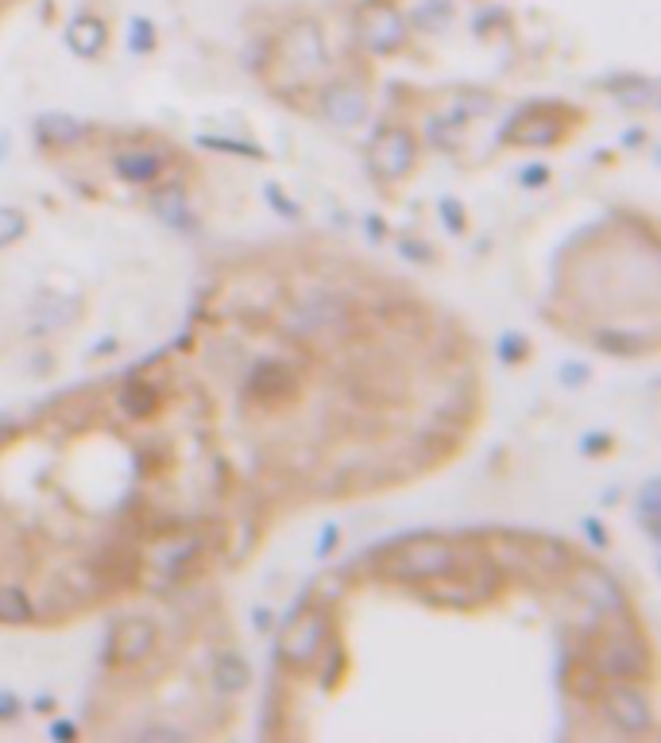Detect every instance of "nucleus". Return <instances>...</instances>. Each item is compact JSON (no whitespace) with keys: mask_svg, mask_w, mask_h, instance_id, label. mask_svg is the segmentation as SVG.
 <instances>
[{"mask_svg":"<svg viewBox=\"0 0 661 743\" xmlns=\"http://www.w3.org/2000/svg\"><path fill=\"white\" fill-rule=\"evenodd\" d=\"M457 570H460L457 550H453L449 542L433 539V535L402 542V547L383 562V577H390V582H407V585L453 577Z\"/></svg>","mask_w":661,"mask_h":743,"instance_id":"obj_1","label":"nucleus"},{"mask_svg":"<svg viewBox=\"0 0 661 743\" xmlns=\"http://www.w3.org/2000/svg\"><path fill=\"white\" fill-rule=\"evenodd\" d=\"M348 322V302L333 291H310L295 302L290 310H283L279 329L295 341H317L325 334H337Z\"/></svg>","mask_w":661,"mask_h":743,"instance_id":"obj_2","label":"nucleus"},{"mask_svg":"<svg viewBox=\"0 0 661 743\" xmlns=\"http://www.w3.org/2000/svg\"><path fill=\"white\" fill-rule=\"evenodd\" d=\"M596 674L603 682H642L650 674V650L646 643H638L635 635H608V639L596 647Z\"/></svg>","mask_w":661,"mask_h":743,"instance_id":"obj_3","label":"nucleus"},{"mask_svg":"<svg viewBox=\"0 0 661 743\" xmlns=\"http://www.w3.org/2000/svg\"><path fill=\"white\" fill-rule=\"evenodd\" d=\"M357 35L372 55H399L402 47H407L410 32L399 9H390V4H368L357 16Z\"/></svg>","mask_w":661,"mask_h":743,"instance_id":"obj_4","label":"nucleus"},{"mask_svg":"<svg viewBox=\"0 0 661 743\" xmlns=\"http://www.w3.org/2000/svg\"><path fill=\"white\" fill-rule=\"evenodd\" d=\"M279 62L290 70L295 77H310L325 67V39L322 27L314 20H298L283 32L279 39Z\"/></svg>","mask_w":661,"mask_h":743,"instance_id":"obj_5","label":"nucleus"},{"mask_svg":"<svg viewBox=\"0 0 661 743\" xmlns=\"http://www.w3.org/2000/svg\"><path fill=\"white\" fill-rule=\"evenodd\" d=\"M603 705V712H608V720L620 732L627 735H642L650 732V700H646V693L638 690V685L630 682H603V690L596 693Z\"/></svg>","mask_w":661,"mask_h":743,"instance_id":"obj_6","label":"nucleus"},{"mask_svg":"<svg viewBox=\"0 0 661 743\" xmlns=\"http://www.w3.org/2000/svg\"><path fill=\"white\" fill-rule=\"evenodd\" d=\"M325 635H329V615L325 612H310L302 620L290 615V627L283 635V662L295 670H310L317 658L325 655Z\"/></svg>","mask_w":661,"mask_h":743,"instance_id":"obj_7","label":"nucleus"},{"mask_svg":"<svg viewBox=\"0 0 661 743\" xmlns=\"http://www.w3.org/2000/svg\"><path fill=\"white\" fill-rule=\"evenodd\" d=\"M418 163V140L407 129H383L372 144V171L383 182H402Z\"/></svg>","mask_w":661,"mask_h":743,"instance_id":"obj_8","label":"nucleus"},{"mask_svg":"<svg viewBox=\"0 0 661 743\" xmlns=\"http://www.w3.org/2000/svg\"><path fill=\"white\" fill-rule=\"evenodd\" d=\"M573 589L577 597L585 600L592 612H600L603 620L608 615H627V592L620 589V582L603 573L600 565H577L573 570Z\"/></svg>","mask_w":661,"mask_h":743,"instance_id":"obj_9","label":"nucleus"},{"mask_svg":"<svg viewBox=\"0 0 661 743\" xmlns=\"http://www.w3.org/2000/svg\"><path fill=\"white\" fill-rule=\"evenodd\" d=\"M248 395L263 407H287L298 395V372L283 360H263L248 372Z\"/></svg>","mask_w":661,"mask_h":743,"instance_id":"obj_10","label":"nucleus"},{"mask_svg":"<svg viewBox=\"0 0 661 743\" xmlns=\"http://www.w3.org/2000/svg\"><path fill=\"white\" fill-rule=\"evenodd\" d=\"M568 132V124L561 120V109H526L522 117L510 124L507 132H503V140L507 144H518V147H553L561 144Z\"/></svg>","mask_w":661,"mask_h":743,"instance_id":"obj_11","label":"nucleus"},{"mask_svg":"<svg viewBox=\"0 0 661 743\" xmlns=\"http://www.w3.org/2000/svg\"><path fill=\"white\" fill-rule=\"evenodd\" d=\"M155 639H159V632H155L152 620H144V615H128V620H120V624L112 627L109 658L117 667H140V662L155 650Z\"/></svg>","mask_w":661,"mask_h":743,"instance_id":"obj_12","label":"nucleus"},{"mask_svg":"<svg viewBox=\"0 0 661 743\" xmlns=\"http://www.w3.org/2000/svg\"><path fill=\"white\" fill-rule=\"evenodd\" d=\"M322 117L337 129H357L368 117V94L360 86H348V82H333L322 89Z\"/></svg>","mask_w":661,"mask_h":743,"instance_id":"obj_13","label":"nucleus"},{"mask_svg":"<svg viewBox=\"0 0 661 743\" xmlns=\"http://www.w3.org/2000/svg\"><path fill=\"white\" fill-rule=\"evenodd\" d=\"M112 171H117L128 187H152V182H159L163 171H167V159H163L159 152H152V147H120V152L112 155Z\"/></svg>","mask_w":661,"mask_h":743,"instance_id":"obj_14","label":"nucleus"},{"mask_svg":"<svg viewBox=\"0 0 661 743\" xmlns=\"http://www.w3.org/2000/svg\"><path fill=\"white\" fill-rule=\"evenodd\" d=\"M105 44H109V27H105L101 16H94V12H82V16L70 20L67 47L77 55V59H101Z\"/></svg>","mask_w":661,"mask_h":743,"instance_id":"obj_15","label":"nucleus"},{"mask_svg":"<svg viewBox=\"0 0 661 743\" xmlns=\"http://www.w3.org/2000/svg\"><path fill=\"white\" fill-rule=\"evenodd\" d=\"M152 209L155 217H159L163 225H170V229H179V232H190L194 229V209H190V197L187 190L179 187V182H167V187H159L152 194Z\"/></svg>","mask_w":661,"mask_h":743,"instance_id":"obj_16","label":"nucleus"},{"mask_svg":"<svg viewBox=\"0 0 661 743\" xmlns=\"http://www.w3.org/2000/svg\"><path fill=\"white\" fill-rule=\"evenodd\" d=\"M35 136H39L43 147H74L89 136V129L77 117H70V112H43L35 120Z\"/></svg>","mask_w":661,"mask_h":743,"instance_id":"obj_17","label":"nucleus"},{"mask_svg":"<svg viewBox=\"0 0 661 743\" xmlns=\"http://www.w3.org/2000/svg\"><path fill=\"white\" fill-rule=\"evenodd\" d=\"M248 682H252V667H248V658L240 655V650L217 655V662H213V685H217L220 693H244Z\"/></svg>","mask_w":661,"mask_h":743,"instance_id":"obj_18","label":"nucleus"},{"mask_svg":"<svg viewBox=\"0 0 661 743\" xmlns=\"http://www.w3.org/2000/svg\"><path fill=\"white\" fill-rule=\"evenodd\" d=\"M635 523L658 542V535H661V480L658 477H646L642 488L635 492Z\"/></svg>","mask_w":661,"mask_h":743,"instance_id":"obj_19","label":"nucleus"},{"mask_svg":"<svg viewBox=\"0 0 661 743\" xmlns=\"http://www.w3.org/2000/svg\"><path fill=\"white\" fill-rule=\"evenodd\" d=\"M117 407L124 410L128 419H152L155 410H159V392L147 380H128L117 392Z\"/></svg>","mask_w":661,"mask_h":743,"instance_id":"obj_20","label":"nucleus"},{"mask_svg":"<svg viewBox=\"0 0 661 743\" xmlns=\"http://www.w3.org/2000/svg\"><path fill=\"white\" fill-rule=\"evenodd\" d=\"M35 604L20 585H0V624H32Z\"/></svg>","mask_w":661,"mask_h":743,"instance_id":"obj_21","label":"nucleus"},{"mask_svg":"<svg viewBox=\"0 0 661 743\" xmlns=\"http://www.w3.org/2000/svg\"><path fill=\"white\" fill-rule=\"evenodd\" d=\"M77 317V302L74 299H47V307H35V322H32V329L35 334H51V329H59V325H70Z\"/></svg>","mask_w":661,"mask_h":743,"instance_id":"obj_22","label":"nucleus"},{"mask_svg":"<svg viewBox=\"0 0 661 743\" xmlns=\"http://www.w3.org/2000/svg\"><path fill=\"white\" fill-rule=\"evenodd\" d=\"M596 349L611 352V357H638L642 349H650V337H638V334H623V329H600L596 334Z\"/></svg>","mask_w":661,"mask_h":743,"instance_id":"obj_23","label":"nucleus"},{"mask_svg":"<svg viewBox=\"0 0 661 743\" xmlns=\"http://www.w3.org/2000/svg\"><path fill=\"white\" fill-rule=\"evenodd\" d=\"M453 20V4L449 0H422L414 9V27L418 32H441V27Z\"/></svg>","mask_w":661,"mask_h":743,"instance_id":"obj_24","label":"nucleus"},{"mask_svg":"<svg viewBox=\"0 0 661 743\" xmlns=\"http://www.w3.org/2000/svg\"><path fill=\"white\" fill-rule=\"evenodd\" d=\"M24 232H27L24 209H16V205H0V248L16 244Z\"/></svg>","mask_w":661,"mask_h":743,"instance_id":"obj_25","label":"nucleus"},{"mask_svg":"<svg viewBox=\"0 0 661 743\" xmlns=\"http://www.w3.org/2000/svg\"><path fill=\"white\" fill-rule=\"evenodd\" d=\"M128 51L132 55H152L155 51V24L147 16H136L128 24Z\"/></svg>","mask_w":661,"mask_h":743,"instance_id":"obj_26","label":"nucleus"},{"mask_svg":"<svg viewBox=\"0 0 661 743\" xmlns=\"http://www.w3.org/2000/svg\"><path fill=\"white\" fill-rule=\"evenodd\" d=\"M530 357V341L522 334H503L500 337V360L503 364H522Z\"/></svg>","mask_w":661,"mask_h":743,"instance_id":"obj_27","label":"nucleus"},{"mask_svg":"<svg viewBox=\"0 0 661 743\" xmlns=\"http://www.w3.org/2000/svg\"><path fill=\"white\" fill-rule=\"evenodd\" d=\"M202 147H213V152H232V155H244V159H263V147L255 144H240V140H217V136H202L197 140Z\"/></svg>","mask_w":661,"mask_h":743,"instance_id":"obj_28","label":"nucleus"},{"mask_svg":"<svg viewBox=\"0 0 661 743\" xmlns=\"http://www.w3.org/2000/svg\"><path fill=\"white\" fill-rule=\"evenodd\" d=\"M441 221H445V229L449 232H465V205L457 202V197H441Z\"/></svg>","mask_w":661,"mask_h":743,"instance_id":"obj_29","label":"nucleus"},{"mask_svg":"<svg viewBox=\"0 0 661 743\" xmlns=\"http://www.w3.org/2000/svg\"><path fill=\"white\" fill-rule=\"evenodd\" d=\"M518 182H522L526 190H538L550 182V167L545 163H530V167H522V175H518Z\"/></svg>","mask_w":661,"mask_h":743,"instance_id":"obj_30","label":"nucleus"},{"mask_svg":"<svg viewBox=\"0 0 661 743\" xmlns=\"http://www.w3.org/2000/svg\"><path fill=\"white\" fill-rule=\"evenodd\" d=\"M588 376H592V372H588V364H561V384L565 387H585L588 384Z\"/></svg>","mask_w":661,"mask_h":743,"instance_id":"obj_31","label":"nucleus"},{"mask_svg":"<svg viewBox=\"0 0 661 743\" xmlns=\"http://www.w3.org/2000/svg\"><path fill=\"white\" fill-rule=\"evenodd\" d=\"M337 542H340V527L337 523H325V530L317 535V558H329L333 550H337Z\"/></svg>","mask_w":661,"mask_h":743,"instance_id":"obj_32","label":"nucleus"},{"mask_svg":"<svg viewBox=\"0 0 661 743\" xmlns=\"http://www.w3.org/2000/svg\"><path fill=\"white\" fill-rule=\"evenodd\" d=\"M267 202H272V205H275V209H279L283 217H290V221H295V217L302 214V209H298L295 202H287V197L279 194V187H275V182H272V187H267Z\"/></svg>","mask_w":661,"mask_h":743,"instance_id":"obj_33","label":"nucleus"},{"mask_svg":"<svg viewBox=\"0 0 661 743\" xmlns=\"http://www.w3.org/2000/svg\"><path fill=\"white\" fill-rule=\"evenodd\" d=\"M608 445H611V438L600 434V430H592V434L580 438V453H585V457H596V453H603Z\"/></svg>","mask_w":661,"mask_h":743,"instance_id":"obj_34","label":"nucleus"},{"mask_svg":"<svg viewBox=\"0 0 661 743\" xmlns=\"http://www.w3.org/2000/svg\"><path fill=\"white\" fill-rule=\"evenodd\" d=\"M140 740H182V728H170V724H159V728H140Z\"/></svg>","mask_w":661,"mask_h":743,"instance_id":"obj_35","label":"nucleus"},{"mask_svg":"<svg viewBox=\"0 0 661 743\" xmlns=\"http://www.w3.org/2000/svg\"><path fill=\"white\" fill-rule=\"evenodd\" d=\"M399 252H402V256H407V260H422V264H430V260H433L430 244H422V240H418V244H414V240H402V244H399Z\"/></svg>","mask_w":661,"mask_h":743,"instance_id":"obj_36","label":"nucleus"},{"mask_svg":"<svg viewBox=\"0 0 661 743\" xmlns=\"http://www.w3.org/2000/svg\"><path fill=\"white\" fill-rule=\"evenodd\" d=\"M585 535H588V542H592L596 550L608 547V530H603L600 519H585Z\"/></svg>","mask_w":661,"mask_h":743,"instance_id":"obj_37","label":"nucleus"},{"mask_svg":"<svg viewBox=\"0 0 661 743\" xmlns=\"http://www.w3.org/2000/svg\"><path fill=\"white\" fill-rule=\"evenodd\" d=\"M20 697H12V693H0V720H16L20 717Z\"/></svg>","mask_w":661,"mask_h":743,"instance_id":"obj_38","label":"nucleus"},{"mask_svg":"<svg viewBox=\"0 0 661 743\" xmlns=\"http://www.w3.org/2000/svg\"><path fill=\"white\" fill-rule=\"evenodd\" d=\"M47 732H51V740H59V743L77 740V728H74V724H67V720H55V724L47 728Z\"/></svg>","mask_w":661,"mask_h":743,"instance_id":"obj_39","label":"nucleus"},{"mask_svg":"<svg viewBox=\"0 0 661 743\" xmlns=\"http://www.w3.org/2000/svg\"><path fill=\"white\" fill-rule=\"evenodd\" d=\"M255 627H260V632H267V627H272V612H267V608H260V612H255Z\"/></svg>","mask_w":661,"mask_h":743,"instance_id":"obj_40","label":"nucleus"},{"mask_svg":"<svg viewBox=\"0 0 661 743\" xmlns=\"http://www.w3.org/2000/svg\"><path fill=\"white\" fill-rule=\"evenodd\" d=\"M35 709H39V712H51V709H55V697H35Z\"/></svg>","mask_w":661,"mask_h":743,"instance_id":"obj_41","label":"nucleus"},{"mask_svg":"<svg viewBox=\"0 0 661 743\" xmlns=\"http://www.w3.org/2000/svg\"><path fill=\"white\" fill-rule=\"evenodd\" d=\"M368 232H372L375 240L383 237V225H380V217H368Z\"/></svg>","mask_w":661,"mask_h":743,"instance_id":"obj_42","label":"nucleus"}]
</instances>
